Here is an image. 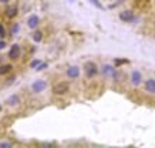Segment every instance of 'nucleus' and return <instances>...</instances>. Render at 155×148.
<instances>
[{"mask_svg":"<svg viewBox=\"0 0 155 148\" xmlns=\"http://www.w3.org/2000/svg\"><path fill=\"white\" fill-rule=\"evenodd\" d=\"M144 81V77H142V73L140 70H132L131 74H130V83L134 88H138V87L142 84Z\"/></svg>","mask_w":155,"mask_h":148,"instance_id":"f03ea898","label":"nucleus"},{"mask_svg":"<svg viewBox=\"0 0 155 148\" xmlns=\"http://www.w3.org/2000/svg\"><path fill=\"white\" fill-rule=\"evenodd\" d=\"M121 2H124V0H121Z\"/></svg>","mask_w":155,"mask_h":148,"instance_id":"bb28decb","label":"nucleus"},{"mask_svg":"<svg viewBox=\"0 0 155 148\" xmlns=\"http://www.w3.org/2000/svg\"><path fill=\"white\" fill-rule=\"evenodd\" d=\"M130 60L128 58H114V67H121L124 64H128Z\"/></svg>","mask_w":155,"mask_h":148,"instance_id":"dca6fc26","label":"nucleus"},{"mask_svg":"<svg viewBox=\"0 0 155 148\" xmlns=\"http://www.w3.org/2000/svg\"><path fill=\"white\" fill-rule=\"evenodd\" d=\"M144 90L151 96H155V78H152V77L147 78L144 81Z\"/></svg>","mask_w":155,"mask_h":148,"instance_id":"9d476101","label":"nucleus"},{"mask_svg":"<svg viewBox=\"0 0 155 148\" xmlns=\"http://www.w3.org/2000/svg\"><path fill=\"white\" fill-rule=\"evenodd\" d=\"M90 2H91V3H93V5H94L95 7H98V9H101V10L104 9V7H103V6H101V3H100L98 0H90Z\"/></svg>","mask_w":155,"mask_h":148,"instance_id":"412c9836","label":"nucleus"},{"mask_svg":"<svg viewBox=\"0 0 155 148\" xmlns=\"http://www.w3.org/2000/svg\"><path fill=\"white\" fill-rule=\"evenodd\" d=\"M68 90H70V84L66 81H58L53 86V93L56 96H64L68 93Z\"/></svg>","mask_w":155,"mask_h":148,"instance_id":"20e7f679","label":"nucleus"},{"mask_svg":"<svg viewBox=\"0 0 155 148\" xmlns=\"http://www.w3.org/2000/svg\"><path fill=\"white\" fill-rule=\"evenodd\" d=\"M6 36H7V29L3 23H0V38H6Z\"/></svg>","mask_w":155,"mask_h":148,"instance_id":"a211bd4d","label":"nucleus"},{"mask_svg":"<svg viewBox=\"0 0 155 148\" xmlns=\"http://www.w3.org/2000/svg\"><path fill=\"white\" fill-rule=\"evenodd\" d=\"M2 63H3V57H2V56H0V64H2Z\"/></svg>","mask_w":155,"mask_h":148,"instance_id":"393cba45","label":"nucleus"},{"mask_svg":"<svg viewBox=\"0 0 155 148\" xmlns=\"http://www.w3.org/2000/svg\"><path fill=\"white\" fill-rule=\"evenodd\" d=\"M13 147H14V144L12 141H7V140L0 141V148H13Z\"/></svg>","mask_w":155,"mask_h":148,"instance_id":"f3484780","label":"nucleus"},{"mask_svg":"<svg viewBox=\"0 0 155 148\" xmlns=\"http://www.w3.org/2000/svg\"><path fill=\"white\" fill-rule=\"evenodd\" d=\"M0 111H2V105H0Z\"/></svg>","mask_w":155,"mask_h":148,"instance_id":"a878e982","label":"nucleus"},{"mask_svg":"<svg viewBox=\"0 0 155 148\" xmlns=\"http://www.w3.org/2000/svg\"><path fill=\"white\" fill-rule=\"evenodd\" d=\"M7 57L12 60V61H17L20 57H21V46L17 43H13L10 46V50L7 53Z\"/></svg>","mask_w":155,"mask_h":148,"instance_id":"7ed1b4c3","label":"nucleus"},{"mask_svg":"<svg viewBox=\"0 0 155 148\" xmlns=\"http://www.w3.org/2000/svg\"><path fill=\"white\" fill-rule=\"evenodd\" d=\"M38 24H40V17H38L37 15L28 16V19H27V27H28V29H30V30L37 29Z\"/></svg>","mask_w":155,"mask_h":148,"instance_id":"9b49d317","label":"nucleus"},{"mask_svg":"<svg viewBox=\"0 0 155 148\" xmlns=\"http://www.w3.org/2000/svg\"><path fill=\"white\" fill-rule=\"evenodd\" d=\"M83 70H84V76L87 77L88 80L95 78V77L100 74V68L94 61H85L84 66H83Z\"/></svg>","mask_w":155,"mask_h":148,"instance_id":"f257e3e1","label":"nucleus"},{"mask_svg":"<svg viewBox=\"0 0 155 148\" xmlns=\"http://www.w3.org/2000/svg\"><path fill=\"white\" fill-rule=\"evenodd\" d=\"M47 88V81L46 80H36V81L31 84V91L34 94H40Z\"/></svg>","mask_w":155,"mask_h":148,"instance_id":"0eeeda50","label":"nucleus"},{"mask_svg":"<svg viewBox=\"0 0 155 148\" xmlns=\"http://www.w3.org/2000/svg\"><path fill=\"white\" fill-rule=\"evenodd\" d=\"M20 31V24L19 23H13L12 24V27H10V36L12 37H14L16 34H19Z\"/></svg>","mask_w":155,"mask_h":148,"instance_id":"2eb2a0df","label":"nucleus"},{"mask_svg":"<svg viewBox=\"0 0 155 148\" xmlns=\"http://www.w3.org/2000/svg\"><path fill=\"white\" fill-rule=\"evenodd\" d=\"M40 63H41V60H33V61L30 63V67H31V68H36Z\"/></svg>","mask_w":155,"mask_h":148,"instance_id":"4be33fe9","label":"nucleus"},{"mask_svg":"<svg viewBox=\"0 0 155 148\" xmlns=\"http://www.w3.org/2000/svg\"><path fill=\"white\" fill-rule=\"evenodd\" d=\"M66 76L70 80H77L81 76V70L78 66H68L66 70Z\"/></svg>","mask_w":155,"mask_h":148,"instance_id":"39448f33","label":"nucleus"},{"mask_svg":"<svg viewBox=\"0 0 155 148\" xmlns=\"http://www.w3.org/2000/svg\"><path fill=\"white\" fill-rule=\"evenodd\" d=\"M120 20L121 21H124V23H131V21H134V19H135V15H134V12L130 9L127 10H122V12H120Z\"/></svg>","mask_w":155,"mask_h":148,"instance_id":"6e6552de","label":"nucleus"},{"mask_svg":"<svg viewBox=\"0 0 155 148\" xmlns=\"http://www.w3.org/2000/svg\"><path fill=\"white\" fill-rule=\"evenodd\" d=\"M43 37H44V34H43L41 30L34 29V31H33V41H34V43H41Z\"/></svg>","mask_w":155,"mask_h":148,"instance_id":"4468645a","label":"nucleus"},{"mask_svg":"<svg viewBox=\"0 0 155 148\" xmlns=\"http://www.w3.org/2000/svg\"><path fill=\"white\" fill-rule=\"evenodd\" d=\"M12 71H13V64H10V63H2L0 64V77L9 76V74H12Z\"/></svg>","mask_w":155,"mask_h":148,"instance_id":"f8f14e48","label":"nucleus"},{"mask_svg":"<svg viewBox=\"0 0 155 148\" xmlns=\"http://www.w3.org/2000/svg\"><path fill=\"white\" fill-rule=\"evenodd\" d=\"M17 15H19V6L17 5H7L5 9V16L7 17V19L13 20L14 17H17Z\"/></svg>","mask_w":155,"mask_h":148,"instance_id":"423d86ee","label":"nucleus"},{"mask_svg":"<svg viewBox=\"0 0 155 148\" xmlns=\"http://www.w3.org/2000/svg\"><path fill=\"white\" fill-rule=\"evenodd\" d=\"M7 47V41H6V38H0V51L2 50H5Z\"/></svg>","mask_w":155,"mask_h":148,"instance_id":"aec40b11","label":"nucleus"},{"mask_svg":"<svg viewBox=\"0 0 155 148\" xmlns=\"http://www.w3.org/2000/svg\"><path fill=\"white\" fill-rule=\"evenodd\" d=\"M13 81H14V76H12V77H10V78H9V80H7V81L5 83V84H6V86H7V84H10V83H13Z\"/></svg>","mask_w":155,"mask_h":148,"instance_id":"5701e85b","label":"nucleus"},{"mask_svg":"<svg viewBox=\"0 0 155 148\" xmlns=\"http://www.w3.org/2000/svg\"><path fill=\"white\" fill-rule=\"evenodd\" d=\"M9 2H10V0H0V3H2V5H7Z\"/></svg>","mask_w":155,"mask_h":148,"instance_id":"b1692460","label":"nucleus"},{"mask_svg":"<svg viewBox=\"0 0 155 148\" xmlns=\"http://www.w3.org/2000/svg\"><path fill=\"white\" fill-rule=\"evenodd\" d=\"M20 104V96L19 94H12V96L6 100V105L9 107H17Z\"/></svg>","mask_w":155,"mask_h":148,"instance_id":"ddd939ff","label":"nucleus"},{"mask_svg":"<svg viewBox=\"0 0 155 148\" xmlns=\"http://www.w3.org/2000/svg\"><path fill=\"white\" fill-rule=\"evenodd\" d=\"M115 68H117V67H114L113 64H107V63H105V64H103V66H101L100 73H101V74H103V77H105V78H108V77L111 78V76H113L114 71H115Z\"/></svg>","mask_w":155,"mask_h":148,"instance_id":"1a4fd4ad","label":"nucleus"},{"mask_svg":"<svg viewBox=\"0 0 155 148\" xmlns=\"http://www.w3.org/2000/svg\"><path fill=\"white\" fill-rule=\"evenodd\" d=\"M47 67H48V64H47V63L41 61V63H40V64H38V66H37V67H36V68H34V70H36V71H43V70H46Z\"/></svg>","mask_w":155,"mask_h":148,"instance_id":"6ab92c4d","label":"nucleus"}]
</instances>
